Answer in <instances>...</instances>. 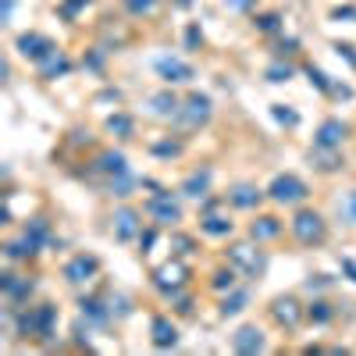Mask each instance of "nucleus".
Returning a JSON list of instances; mask_svg holds the SVG:
<instances>
[{
	"label": "nucleus",
	"instance_id": "1",
	"mask_svg": "<svg viewBox=\"0 0 356 356\" xmlns=\"http://www.w3.org/2000/svg\"><path fill=\"white\" fill-rule=\"evenodd\" d=\"M211 97H203V93H193L182 107H178V114H175V122L182 125V129H200V125H207L211 122Z\"/></svg>",
	"mask_w": 356,
	"mask_h": 356
},
{
	"label": "nucleus",
	"instance_id": "2",
	"mask_svg": "<svg viewBox=\"0 0 356 356\" xmlns=\"http://www.w3.org/2000/svg\"><path fill=\"white\" fill-rule=\"evenodd\" d=\"M267 196H271L275 203H289L292 207V203H303L310 193H307V186L296 175H278L271 182V189H267Z\"/></svg>",
	"mask_w": 356,
	"mask_h": 356
},
{
	"label": "nucleus",
	"instance_id": "3",
	"mask_svg": "<svg viewBox=\"0 0 356 356\" xmlns=\"http://www.w3.org/2000/svg\"><path fill=\"white\" fill-rule=\"evenodd\" d=\"M292 232H296V239L300 243H307V246H314V243H321L324 239V218L317 214V211H300L292 218Z\"/></svg>",
	"mask_w": 356,
	"mask_h": 356
},
{
	"label": "nucleus",
	"instance_id": "4",
	"mask_svg": "<svg viewBox=\"0 0 356 356\" xmlns=\"http://www.w3.org/2000/svg\"><path fill=\"white\" fill-rule=\"evenodd\" d=\"M15 47H18V54L25 57V61H36V65L47 61V57L57 50L54 40H47V36H40V33H25V36H18Z\"/></svg>",
	"mask_w": 356,
	"mask_h": 356
},
{
	"label": "nucleus",
	"instance_id": "5",
	"mask_svg": "<svg viewBox=\"0 0 356 356\" xmlns=\"http://www.w3.org/2000/svg\"><path fill=\"white\" fill-rule=\"evenodd\" d=\"M146 211H150V218H157V225L182 221V207H178V200H171V193H154L150 203H146Z\"/></svg>",
	"mask_w": 356,
	"mask_h": 356
},
{
	"label": "nucleus",
	"instance_id": "6",
	"mask_svg": "<svg viewBox=\"0 0 356 356\" xmlns=\"http://www.w3.org/2000/svg\"><path fill=\"white\" fill-rule=\"evenodd\" d=\"M346 136H349V125L346 122H339V118H332V122H324L321 129H317V150H339V146L346 143Z\"/></svg>",
	"mask_w": 356,
	"mask_h": 356
},
{
	"label": "nucleus",
	"instance_id": "7",
	"mask_svg": "<svg viewBox=\"0 0 356 356\" xmlns=\"http://www.w3.org/2000/svg\"><path fill=\"white\" fill-rule=\"evenodd\" d=\"M157 75H161L168 86H178V82H193V79H196L193 65L178 61V57H161V61H157Z\"/></svg>",
	"mask_w": 356,
	"mask_h": 356
},
{
	"label": "nucleus",
	"instance_id": "8",
	"mask_svg": "<svg viewBox=\"0 0 356 356\" xmlns=\"http://www.w3.org/2000/svg\"><path fill=\"white\" fill-rule=\"evenodd\" d=\"M189 278V271H186V264H164V267H157V275H154V285L161 289V292H178V289H182V282Z\"/></svg>",
	"mask_w": 356,
	"mask_h": 356
},
{
	"label": "nucleus",
	"instance_id": "9",
	"mask_svg": "<svg viewBox=\"0 0 356 356\" xmlns=\"http://www.w3.org/2000/svg\"><path fill=\"white\" fill-rule=\"evenodd\" d=\"M232 264L239 267L243 275H250V278H257V275L264 271V257L257 253V246H246V243L232 246Z\"/></svg>",
	"mask_w": 356,
	"mask_h": 356
},
{
	"label": "nucleus",
	"instance_id": "10",
	"mask_svg": "<svg viewBox=\"0 0 356 356\" xmlns=\"http://www.w3.org/2000/svg\"><path fill=\"white\" fill-rule=\"evenodd\" d=\"M100 271V264H97V257H75V260H68L65 264V278L72 282V285H82V282H93V275Z\"/></svg>",
	"mask_w": 356,
	"mask_h": 356
},
{
	"label": "nucleus",
	"instance_id": "11",
	"mask_svg": "<svg viewBox=\"0 0 356 356\" xmlns=\"http://www.w3.org/2000/svg\"><path fill=\"white\" fill-rule=\"evenodd\" d=\"M271 317L282 324V328H300L303 310H300V303H296L292 296H282V300H275V307H271Z\"/></svg>",
	"mask_w": 356,
	"mask_h": 356
},
{
	"label": "nucleus",
	"instance_id": "12",
	"mask_svg": "<svg viewBox=\"0 0 356 356\" xmlns=\"http://www.w3.org/2000/svg\"><path fill=\"white\" fill-rule=\"evenodd\" d=\"M139 228H143V221H139V211H132V207H122V211L114 214V235H118L122 243L136 239Z\"/></svg>",
	"mask_w": 356,
	"mask_h": 356
},
{
	"label": "nucleus",
	"instance_id": "13",
	"mask_svg": "<svg viewBox=\"0 0 356 356\" xmlns=\"http://www.w3.org/2000/svg\"><path fill=\"white\" fill-rule=\"evenodd\" d=\"M232 346H235V353L253 356V353L264 349V332L260 328H239V332H235V339H232Z\"/></svg>",
	"mask_w": 356,
	"mask_h": 356
},
{
	"label": "nucleus",
	"instance_id": "14",
	"mask_svg": "<svg viewBox=\"0 0 356 356\" xmlns=\"http://www.w3.org/2000/svg\"><path fill=\"white\" fill-rule=\"evenodd\" d=\"M68 72H72V61H68L61 50H54L47 61H40V75L43 79H57V75H68Z\"/></svg>",
	"mask_w": 356,
	"mask_h": 356
},
{
	"label": "nucleus",
	"instance_id": "15",
	"mask_svg": "<svg viewBox=\"0 0 356 356\" xmlns=\"http://www.w3.org/2000/svg\"><path fill=\"white\" fill-rule=\"evenodd\" d=\"M207 189H211V171H193L189 178H186V186H182V193L189 196V200H203L207 196Z\"/></svg>",
	"mask_w": 356,
	"mask_h": 356
},
{
	"label": "nucleus",
	"instance_id": "16",
	"mask_svg": "<svg viewBox=\"0 0 356 356\" xmlns=\"http://www.w3.org/2000/svg\"><path fill=\"white\" fill-rule=\"evenodd\" d=\"M4 296H8L11 303H22L25 296H33V282L18 278V275H4Z\"/></svg>",
	"mask_w": 356,
	"mask_h": 356
},
{
	"label": "nucleus",
	"instance_id": "17",
	"mask_svg": "<svg viewBox=\"0 0 356 356\" xmlns=\"http://www.w3.org/2000/svg\"><path fill=\"white\" fill-rule=\"evenodd\" d=\"M178 97L175 93H154L150 97V114H157V118H175L178 114Z\"/></svg>",
	"mask_w": 356,
	"mask_h": 356
},
{
	"label": "nucleus",
	"instance_id": "18",
	"mask_svg": "<svg viewBox=\"0 0 356 356\" xmlns=\"http://www.w3.org/2000/svg\"><path fill=\"white\" fill-rule=\"evenodd\" d=\"M282 232V225H278V218H271V214H264V218H257L253 225H250V235L257 243H264V239H275V235Z\"/></svg>",
	"mask_w": 356,
	"mask_h": 356
},
{
	"label": "nucleus",
	"instance_id": "19",
	"mask_svg": "<svg viewBox=\"0 0 356 356\" xmlns=\"http://www.w3.org/2000/svg\"><path fill=\"white\" fill-rule=\"evenodd\" d=\"M175 342H178V332H175V324H171L168 317H157V321H154V346L168 349V346H175Z\"/></svg>",
	"mask_w": 356,
	"mask_h": 356
},
{
	"label": "nucleus",
	"instance_id": "20",
	"mask_svg": "<svg viewBox=\"0 0 356 356\" xmlns=\"http://www.w3.org/2000/svg\"><path fill=\"white\" fill-rule=\"evenodd\" d=\"M97 168H100L104 175H114V178L129 171V168H125V154H114V150L100 154V157H97Z\"/></svg>",
	"mask_w": 356,
	"mask_h": 356
},
{
	"label": "nucleus",
	"instance_id": "21",
	"mask_svg": "<svg viewBox=\"0 0 356 356\" xmlns=\"http://www.w3.org/2000/svg\"><path fill=\"white\" fill-rule=\"evenodd\" d=\"M107 132H114L118 139H132V132H136V122H132L129 114H122V111H118V114H111V118H107Z\"/></svg>",
	"mask_w": 356,
	"mask_h": 356
},
{
	"label": "nucleus",
	"instance_id": "22",
	"mask_svg": "<svg viewBox=\"0 0 356 356\" xmlns=\"http://www.w3.org/2000/svg\"><path fill=\"white\" fill-rule=\"evenodd\" d=\"M228 200H232L235 207H243V211H250V207L260 203V193H257L253 186H235V189L228 193Z\"/></svg>",
	"mask_w": 356,
	"mask_h": 356
},
{
	"label": "nucleus",
	"instance_id": "23",
	"mask_svg": "<svg viewBox=\"0 0 356 356\" xmlns=\"http://www.w3.org/2000/svg\"><path fill=\"white\" fill-rule=\"evenodd\" d=\"M25 239H29V243H33L36 250H40V246H43V243L50 239V225H47L43 218H36L33 225H25Z\"/></svg>",
	"mask_w": 356,
	"mask_h": 356
},
{
	"label": "nucleus",
	"instance_id": "24",
	"mask_svg": "<svg viewBox=\"0 0 356 356\" xmlns=\"http://www.w3.org/2000/svg\"><path fill=\"white\" fill-rule=\"evenodd\" d=\"M246 303H250V292H246V289H239V292H232V296H225V300H221V314H225V317H232V314H239Z\"/></svg>",
	"mask_w": 356,
	"mask_h": 356
},
{
	"label": "nucleus",
	"instance_id": "25",
	"mask_svg": "<svg viewBox=\"0 0 356 356\" xmlns=\"http://www.w3.org/2000/svg\"><path fill=\"white\" fill-rule=\"evenodd\" d=\"M200 228H203L207 235H228V232H232V221L221 218V214H207V218L200 221Z\"/></svg>",
	"mask_w": 356,
	"mask_h": 356
},
{
	"label": "nucleus",
	"instance_id": "26",
	"mask_svg": "<svg viewBox=\"0 0 356 356\" xmlns=\"http://www.w3.org/2000/svg\"><path fill=\"white\" fill-rule=\"evenodd\" d=\"M79 307H82V314H86L89 321H93V324H104V321L111 317V310H104V307H100L97 300H82Z\"/></svg>",
	"mask_w": 356,
	"mask_h": 356
},
{
	"label": "nucleus",
	"instance_id": "27",
	"mask_svg": "<svg viewBox=\"0 0 356 356\" xmlns=\"http://www.w3.org/2000/svg\"><path fill=\"white\" fill-rule=\"evenodd\" d=\"M125 8H129V15H136V18H150V15L157 11V0H125Z\"/></svg>",
	"mask_w": 356,
	"mask_h": 356
},
{
	"label": "nucleus",
	"instance_id": "28",
	"mask_svg": "<svg viewBox=\"0 0 356 356\" xmlns=\"http://www.w3.org/2000/svg\"><path fill=\"white\" fill-rule=\"evenodd\" d=\"M260 33H278L282 29V15L278 11H267V15H257V22H253Z\"/></svg>",
	"mask_w": 356,
	"mask_h": 356
},
{
	"label": "nucleus",
	"instance_id": "29",
	"mask_svg": "<svg viewBox=\"0 0 356 356\" xmlns=\"http://www.w3.org/2000/svg\"><path fill=\"white\" fill-rule=\"evenodd\" d=\"M292 79V65H271V68H267V82H289Z\"/></svg>",
	"mask_w": 356,
	"mask_h": 356
},
{
	"label": "nucleus",
	"instance_id": "30",
	"mask_svg": "<svg viewBox=\"0 0 356 356\" xmlns=\"http://www.w3.org/2000/svg\"><path fill=\"white\" fill-rule=\"evenodd\" d=\"M310 321H317V324H328L332 321V310H328V303H310Z\"/></svg>",
	"mask_w": 356,
	"mask_h": 356
},
{
	"label": "nucleus",
	"instance_id": "31",
	"mask_svg": "<svg viewBox=\"0 0 356 356\" xmlns=\"http://www.w3.org/2000/svg\"><path fill=\"white\" fill-rule=\"evenodd\" d=\"M275 118H278L282 125H300V114H296V111H289L285 104H275Z\"/></svg>",
	"mask_w": 356,
	"mask_h": 356
},
{
	"label": "nucleus",
	"instance_id": "32",
	"mask_svg": "<svg viewBox=\"0 0 356 356\" xmlns=\"http://www.w3.org/2000/svg\"><path fill=\"white\" fill-rule=\"evenodd\" d=\"M89 4H93V0H65V4H61V15L65 18H75L82 8H89Z\"/></svg>",
	"mask_w": 356,
	"mask_h": 356
},
{
	"label": "nucleus",
	"instance_id": "33",
	"mask_svg": "<svg viewBox=\"0 0 356 356\" xmlns=\"http://www.w3.org/2000/svg\"><path fill=\"white\" fill-rule=\"evenodd\" d=\"M307 75H310V82H314L317 89H324V93H328V89H332V82H328V75H324L321 68H314V65H310V68H307Z\"/></svg>",
	"mask_w": 356,
	"mask_h": 356
},
{
	"label": "nucleus",
	"instance_id": "34",
	"mask_svg": "<svg viewBox=\"0 0 356 356\" xmlns=\"http://www.w3.org/2000/svg\"><path fill=\"white\" fill-rule=\"evenodd\" d=\"M211 285L214 289H235V271H232V267H228V271H218Z\"/></svg>",
	"mask_w": 356,
	"mask_h": 356
},
{
	"label": "nucleus",
	"instance_id": "35",
	"mask_svg": "<svg viewBox=\"0 0 356 356\" xmlns=\"http://www.w3.org/2000/svg\"><path fill=\"white\" fill-rule=\"evenodd\" d=\"M154 150H157L161 157H178V154H182V146H178V143H157Z\"/></svg>",
	"mask_w": 356,
	"mask_h": 356
},
{
	"label": "nucleus",
	"instance_id": "36",
	"mask_svg": "<svg viewBox=\"0 0 356 356\" xmlns=\"http://www.w3.org/2000/svg\"><path fill=\"white\" fill-rule=\"evenodd\" d=\"M225 8L228 11H250V8H257V0H225Z\"/></svg>",
	"mask_w": 356,
	"mask_h": 356
},
{
	"label": "nucleus",
	"instance_id": "37",
	"mask_svg": "<svg viewBox=\"0 0 356 356\" xmlns=\"http://www.w3.org/2000/svg\"><path fill=\"white\" fill-rule=\"evenodd\" d=\"M186 43H189V50H193L196 43H203V36H200V29H196V25H189V33H186Z\"/></svg>",
	"mask_w": 356,
	"mask_h": 356
},
{
	"label": "nucleus",
	"instance_id": "38",
	"mask_svg": "<svg viewBox=\"0 0 356 356\" xmlns=\"http://www.w3.org/2000/svg\"><path fill=\"white\" fill-rule=\"evenodd\" d=\"M346 214H349V221H356V193H349V200H346Z\"/></svg>",
	"mask_w": 356,
	"mask_h": 356
},
{
	"label": "nucleus",
	"instance_id": "39",
	"mask_svg": "<svg viewBox=\"0 0 356 356\" xmlns=\"http://www.w3.org/2000/svg\"><path fill=\"white\" fill-rule=\"evenodd\" d=\"M296 47H300L296 40H285V43H278V54H296Z\"/></svg>",
	"mask_w": 356,
	"mask_h": 356
},
{
	"label": "nucleus",
	"instance_id": "40",
	"mask_svg": "<svg viewBox=\"0 0 356 356\" xmlns=\"http://www.w3.org/2000/svg\"><path fill=\"white\" fill-rule=\"evenodd\" d=\"M332 15H335V18H356V8H335Z\"/></svg>",
	"mask_w": 356,
	"mask_h": 356
},
{
	"label": "nucleus",
	"instance_id": "41",
	"mask_svg": "<svg viewBox=\"0 0 356 356\" xmlns=\"http://www.w3.org/2000/svg\"><path fill=\"white\" fill-rule=\"evenodd\" d=\"M175 246H178L175 253H189V246H193V243H189V239H182V235H178V239H175Z\"/></svg>",
	"mask_w": 356,
	"mask_h": 356
},
{
	"label": "nucleus",
	"instance_id": "42",
	"mask_svg": "<svg viewBox=\"0 0 356 356\" xmlns=\"http://www.w3.org/2000/svg\"><path fill=\"white\" fill-rule=\"evenodd\" d=\"M342 267H346V271L353 275V282H356V264H353V260H342Z\"/></svg>",
	"mask_w": 356,
	"mask_h": 356
},
{
	"label": "nucleus",
	"instance_id": "43",
	"mask_svg": "<svg viewBox=\"0 0 356 356\" xmlns=\"http://www.w3.org/2000/svg\"><path fill=\"white\" fill-rule=\"evenodd\" d=\"M178 4H189V0H178Z\"/></svg>",
	"mask_w": 356,
	"mask_h": 356
}]
</instances>
